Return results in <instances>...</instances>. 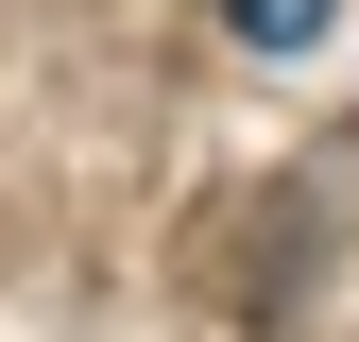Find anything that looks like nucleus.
<instances>
[{"label": "nucleus", "mask_w": 359, "mask_h": 342, "mask_svg": "<svg viewBox=\"0 0 359 342\" xmlns=\"http://www.w3.org/2000/svg\"><path fill=\"white\" fill-rule=\"evenodd\" d=\"M222 18H240V52H308V34H325V0H222Z\"/></svg>", "instance_id": "obj_1"}]
</instances>
